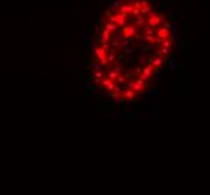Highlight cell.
<instances>
[{
  "instance_id": "cell-1",
  "label": "cell",
  "mask_w": 210,
  "mask_h": 195,
  "mask_svg": "<svg viewBox=\"0 0 210 195\" xmlns=\"http://www.w3.org/2000/svg\"><path fill=\"white\" fill-rule=\"evenodd\" d=\"M177 24L159 0H114L89 33L87 86L113 108L156 92L177 50Z\"/></svg>"
}]
</instances>
